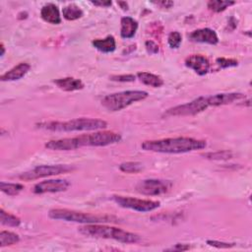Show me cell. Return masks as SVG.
I'll list each match as a JSON object with an SVG mask.
<instances>
[{"mask_svg": "<svg viewBox=\"0 0 252 252\" xmlns=\"http://www.w3.org/2000/svg\"><path fill=\"white\" fill-rule=\"evenodd\" d=\"M121 135L112 131H98L83 134L73 138L52 140L46 144V148L53 151H72L82 147H105L120 142Z\"/></svg>", "mask_w": 252, "mask_h": 252, "instance_id": "6da1fadb", "label": "cell"}, {"mask_svg": "<svg viewBox=\"0 0 252 252\" xmlns=\"http://www.w3.org/2000/svg\"><path fill=\"white\" fill-rule=\"evenodd\" d=\"M206 146V141L189 137L150 140L143 142L141 145L142 149L145 151L162 154H183L205 149Z\"/></svg>", "mask_w": 252, "mask_h": 252, "instance_id": "7a4b0ae2", "label": "cell"}, {"mask_svg": "<svg viewBox=\"0 0 252 252\" xmlns=\"http://www.w3.org/2000/svg\"><path fill=\"white\" fill-rule=\"evenodd\" d=\"M108 126L105 120L98 118H76L69 121H49L37 123V127L54 132H73V131H96Z\"/></svg>", "mask_w": 252, "mask_h": 252, "instance_id": "3957f363", "label": "cell"}, {"mask_svg": "<svg viewBox=\"0 0 252 252\" xmlns=\"http://www.w3.org/2000/svg\"><path fill=\"white\" fill-rule=\"evenodd\" d=\"M79 232L86 236L113 239L122 243H137L141 239L136 233L102 224H85L79 227Z\"/></svg>", "mask_w": 252, "mask_h": 252, "instance_id": "277c9868", "label": "cell"}, {"mask_svg": "<svg viewBox=\"0 0 252 252\" xmlns=\"http://www.w3.org/2000/svg\"><path fill=\"white\" fill-rule=\"evenodd\" d=\"M49 217L54 220L73 222L79 224H104L117 222V218L108 215H93L68 209H53L49 212Z\"/></svg>", "mask_w": 252, "mask_h": 252, "instance_id": "5b68a950", "label": "cell"}, {"mask_svg": "<svg viewBox=\"0 0 252 252\" xmlns=\"http://www.w3.org/2000/svg\"><path fill=\"white\" fill-rule=\"evenodd\" d=\"M147 98L148 93L145 91H123L104 97L102 105L110 112H119Z\"/></svg>", "mask_w": 252, "mask_h": 252, "instance_id": "8992f818", "label": "cell"}, {"mask_svg": "<svg viewBox=\"0 0 252 252\" xmlns=\"http://www.w3.org/2000/svg\"><path fill=\"white\" fill-rule=\"evenodd\" d=\"M209 107H213L212 97H199L187 104L180 105L171 109H168L165 114L168 116H190L196 115Z\"/></svg>", "mask_w": 252, "mask_h": 252, "instance_id": "52a82bcc", "label": "cell"}, {"mask_svg": "<svg viewBox=\"0 0 252 252\" xmlns=\"http://www.w3.org/2000/svg\"><path fill=\"white\" fill-rule=\"evenodd\" d=\"M75 168L69 165H49V166H39L33 169H30L26 172H23L19 178L21 180L30 181L36 180L43 177L58 175L62 173H67L74 170Z\"/></svg>", "mask_w": 252, "mask_h": 252, "instance_id": "ba28073f", "label": "cell"}, {"mask_svg": "<svg viewBox=\"0 0 252 252\" xmlns=\"http://www.w3.org/2000/svg\"><path fill=\"white\" fill-rule=\"evenodd\" d=\"M112 200L122 208L134 210L141 213L151 212L158 209L161 205L159 201L153 200H145V199H137L129 196H120L114 195L112 196Z\"/></svg>", "mask_w": 252, "mask_h": 252, "instance_id": "9c48e42d", "label": "cell"}, {"mask_svg": "<svg viewBox=\"0 0 252 252\" xmlns=\"http://www.w3.org/2000/svg\"><path fill=\"white\" fill-rule=\"evenodd\" d=\"M172 187V182L165 179H144L138 182L136 190L147 196H158L168 193Z\"/></svg>", "mask_w": 252, "mask_h": 252, "instance_id": "30bf717a", "label": "cell"}, {"mask_svg": "<svg viewBox=\"0 0 252 252\" xmlns=\"http://www.w3.org/2000/svg\"><path fill=\"white\" fill-rule=\"evenodd\" d=\"M70 182L66 179H48L37 183L34 186V193L44 194V193H56L62 192L69 188Z\"/></svg>", "mask_w": 252, "mask_h": 252, "instance_id": "8fae6325", "label": "cell"}, {"mask_svg": "<svg viewBox=\"0 0 252 252\" xmlns=\"http://www.w3.org/2000/svg\"><path fill=\"white\" fill-rule=\"evenodd\" d=\"M186 67L194 70L198 75L204 76L209 72L210 62L208 58L201 55H192L185 59Z\"/></svg>", "mask_w": 252, "mask_h": 252, "instance_id": "7c38bea8", "label": "cell"}, {"mask_svg": "<svg viewBox=\"0 0 252 252\" xmlns=\"http://www.w3.org/2000/svg\"><path fill=\"white\" fill-rule=\"evenodd\" d=\"M189 40L194 43H201V44H209V45H217L219 43V38L217 33L209 28L199 29L192 32L188 36Z\"/></svg>", "mask_w": 252, "mask_h": 252, "instance_id": "4fadbf2b", "label": "cell"}, {"mask_svg": "<svg viewBox=\"0 0 252 252\" xmlns=\"http://www.w3.org/2000/svg\"><path fill=\"white\" fill-rule=\"evenodd\" d=\"M31 65L26 63V62H21L18 65L14 66L12 69L7 71L5 74L1 75L0 77V80L2 82H7V81H16L22 79L26 74L30 71Z\"/></svg>", "mask_w": 252, "mask_h": 252, "instance_id": "5bb4252c", "label": "cell"}, {"mask_svg": "<svg viewBox=\"0 0 252 252\" xmlns=\"http://www.w3.org/2000/svg\"><path fill=\"white\" fill-rule=\"evenodd\" d=\"M41 17L44 21L53 25H58L61 23L58 7L54 3H48L42 8Z\"/></svg>", "mask_w": 252, "mask_h": 252, "instance_id": "9a60e30c", "label": "cell"}, {"mask_svg": "<svg viewBox=\"0 0 252 252\" xmlns=\"http://www.w3.org/2000/svg\"><path fill=\"white\" fill-rule=\"evenodd\" d=\"M54 83L61 90L65 92H74L84 89L85 85L80 79H76L73 77H65L55 80Z\"/></svg>", "mask_w": 252, "mask_h": 252, "instance_id": "2e32d148", "label": "cell"}, {"mask_svg": "<svg viewBox=\"0 0 252 252\" xmlns=\"http://www.w3.org/2000/svg\"><path fill=\"white\" fill-rule=\"evenodd\" d=\"M120 36L122 39H132L138 29V23L131 17H123L120 20Z\"/></svg>", "mask_w": 252, "mask_h": 252, "instance_id": "e0dca14e", "label": "cell"}, {"mask_svg": "<svg viewBox=\"0 0 252 252\" xmlns=\"http://www.w3.org/2000/svg\"><path fill=\"white\" fill-rule=\"evenodd\" d=\"M92 45L95 49L100 51L104 54H111L113 53L116 49V43L113 36H108L107 38L101 40H95L92 42Z\"/></svg>", "mask_w": 252, "mask_h": 252, "instance_id": "ac0fdd59", "label": "cell"}, {"mask_svg": "<svg viewBox=\"0 0 252 252\" xmlns=\"http://www.w3.org/2000/svg\"><path fill=\"white\" fill-rule=\"evenodd\" d=\"M137 77L143 84L153 88H160L165 83L162 77L149 72H139L137 74Z\"/></svg>", "mask_w": 252, "mask_h": 252, "instance_id": "d6986e66", "label": "cell"}, {"mask_svg": "<svg viewBox=\"0 0 252 252\" xmlns=\"http://www.w3.org/2000/svg\"><path fill=\"white\" fill-rule=\"evenodd\" d=\"M62 14H63L64 19H66L67 21H75V20L81 18L83 16L84 12L79 6H77L75 4H69L63 8Z\"/></svg>", "mask_w": 252, "mask_h": 252, "instance_id": "ffe728a7", "label": "cell"}, {"mask_svg": "<svg viewBox=\"0 0 252 252\" xmlns=\"http://www.w3.org/2000/svg\"><path fill=\"white\" fill-rule=\"evenodd\" d=\"M19 241H20V237L15 232L7 231V230H2L0 232V246L1 247L13 245L18 243Z\"/></svg>", "mask_w": 252, "mask_h": 252, "instance_id": "44dd1931", "label": "cell"}, {"mask_svg": "<svg viewBox=\"0 0 252 252\" xmlns=\"http://www.w3.org/2000/svg\"><path fill=\"white\" fill-rule=\"evenodd\" d=\"M0 223H1L3 225L16 227L21 224V220L18 217L12 214H9L5 212L3 209H1L0 210Z\"/></svg>", "mask_w": 252, "mask_h": 252, "instance_id": "7402d4cb", "label": "cell"}, {"mask_svg": "<svg viewBox=\"0 0 252 252\" xmlns=\"http://www.w3.org/2000/svg\"><path fill=\"white\" fill-rule=\"evenodd\" d=\"M234 1H223V0H211L207 3L208 8L215 12V13H221L224 11L226 8L234 5Z\"/></svg>", "mask_w": 252, "mask_h": 252, "instance_id": "603a6c76", "label": "cell"}, {"mask_svg": "<svg viewBox=\"0 0 252 252\" xmlns=\"http://www.w3.org/2000/svg\"><path fill=\"white\" fill-rule=\"evenodd\" d=\"M0 189L8 196H16L24 189V185L21 183H7L2 181L0 183Z\"/></svg>", "mask_w": 252, "mask_h": 252, "instance_id": "cb8c5ba5", "label": "cell"}, {"mask_svg": "<svg viewBox=\"0 0 252 252\" xmlns=\"http://www.w3.org/2000/svg\"><path fill=\"white\" fill-rule=\"evenodd\" d=\"M119 169L125 173H138L143 169V165L138 162H126L119 166Z\"/></svg>", "mask_w": 252, "mask_h": 252, "instance_id": "d4e9b609", "label": "cell"}, {"mask_svg": "<svg viewBox=\"0 0 252 252\" xmlns=\"http://www.w3.org/2000/svg\"><path fill=\"white\" fill-rule=\"evenodd\" d=\"M233 154L230 151H217V152H210L206 154H202V157L209 159V160H228L231 159Z\"/></svg>", "mask_w": 252, "mask_h": 252, "instance_id": "484cf974", "label": "cell"}, {"mask_svg": "<svg viewBox=\"0 0 252 252\" xmlns=\"http://www.w3.org/2000/svg\"><path fill=\"white\" fill-rule=\"evenodd\" d=\"M181 42H182V37H181L180 33H178V32H171L168 35V46L171 49H178L180 47V45H181Z\"/></svg>", "mask_w": 252, "mask_h": 252, "instance_id": "4316f807", "label": "cell"}, {"mask_svg": "<svg viewBox=\"0 0 252 252\" xmlns=\"http://www.w3.org/2000/svg\"><path fill=\"white\" fill-rule=\"evenodd\" d=\"M216 62L218 63V65L221 68H230V67H235L238 65V62L236 59H232V58H224V57H220L217 58Z\"/></svg>", "mask_w": 252, "mask_h": 252, "instance_id": "83f0119b", "label": "cell"}, {"mask_svg": "<svg viewBox=\"0 0 252 252\" xmlns=\"http://www.w3.org/2000/svg\"><path fill=\"white\" fill-rule=\"evenodd\" d=\"M111 80L115 82H134L136 80V76L132 74L127 75H112L110 77Z\"/></svg>", "mask_w": 252, "mask_h": 252, "instance_id": "f1b7e54d", "label": "cell"}, {"mask_svg": "<svg viewBox=\"0 0 252 252\" xmlns=\"http://www.w3.org/2000/svg\"><path fill=\"white\" fill-rule=\"evenodd\" d=\"M207 244L217 247V248H230L234 246V243H228V242H223L218 240H207Z\"/></svg>", "mask_w": 252, "mask_h": 252, "instance_id": "f546056e", "label": "cell"}, {"mask_svg": "<svg viewBox=\"0 0 252 252\" xmlns=\"http://www.w3.org/2000/svg\"><path fill=\"white\" fill-rule=\"evenodd\" d=\"M145 47H146L148 54H150V55H156L159 53V46L153 41H147L145 43Z\"/></svg>", "mask_w": 252, "mask_h": 252, "instance_id": "4dcf8cb0", "label": "cell"}, {"mask_svg": "<svg viewBox=\"0 0 252 252\" xmlns=\"http://www.w3.org/2000/svg\"><path fill=\"white\" fill-rule=\"evenodd\" d=\"M189 249H190V246H189V245L177 243V244H175V245L172 246V247L167 248L166 251H186V250H189Z\"/></svg>", "mask_w": 252, "mask_h": 252, "instance_id": "1f68e13d", "label": "cell"}, {"mask_svg": "<svg viewBox=\"0 0 252 252\" xmlns=\"http://www.w3.org/2000/svg\"><path fill=\"white\" fill-rule=\"evenodd\" d=\"M153 3L163 9H169L174 5L172 1H166V0H162V1H155Z\"/></svg>", "mask_w": 252, "mask_h": 252, "instance_id": "d6a6232c", "label": "cell"}, {"mask_svg": "<svg viewBox=\"0 0 252 252\" xmlns=\"http://www.w3.org/2000/svg\"><path fill=\"white\" fill-rule=\"evenodd\" d=\"M95 6H100V7H110L112 6V1H92L91 2Z\"/></svg>", "mask_w": 252, "mask_h": 252, "instance_id": "836d02e7", "label": "cell"}, {"mask_svg": "<svg viewBox=\"0 0 252 252\" xmlns=\"http://www.w3.org/2000/svg\"><path fill=\"white\" fill-rule=\"evenodd\" d=\"M117 4H118L119 6H121V8H122L123 10H127V9H128V4H127L126 2H117Z\"/></svg>", "mask_w": 252, "mask_h": 252, "instance_id": "e575fe53", "label": "cell"}, {"mask_svg": "<svg viewBox=\"0 0 252 252\" xmlns=\"http://www.w3.org/2000/svg\"><path fill=\"white\" fill-rule=\"evenodd\" d=\"M0 49H1V54H0V56H3L5 55V47H4L3 43H1V45H0Z\"/></svg>", "mask_w": 252, "mask_h": 252, "instance_id": "d590c367", "label": "cell"}]
</instances>
